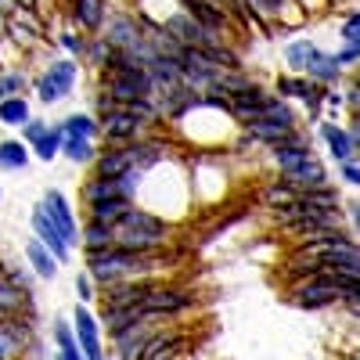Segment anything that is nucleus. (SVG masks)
Listing matches in <instances>:
<instances>
[{
    "label": "nucleus",
    "mask_w": 360,
    "mask_h": 360,
    "mask_svg": "<svg viewBox=\"0 0 360 360\" xmlns=\"http://www.w3.org/2000/svg\"><path fill=\"white\" fill-rule=\"evenodd\" d=\"M148 339H152V321H137V324H130V328L112 335V342L119 349V360H141Z\"/></svg>",
    "instance_id": "obj_10"
},
{
    "label": "nucleus",
    "mask_w": 360,
    "mask_h": 360,
    "mask_svg": "<svg viewBox=\"0 0 360 360\" xmlns=\"http://www.w3.org/2000/svg\"><path fill=\"white\" fill-rule=\"evenodd\" d=\"M69 4H72V0H69Z\"/></svg>",
    "instance_id": "obj_47"
},
{
    "label": "nucleus",
    "mask_w": 360,
    "mask_h": 360,
    "mask_svg": "<svg viewBox=\"0 0 360 360\" xmlns=\"http://www.w3.org/2000/svg\"><path fill=\"white\" fill-rule=\"evenodd\" d=\"M314 51H317V44L307 37V40H295V44H288V47H285V58H288V65H292L295 72H303V69H307V62L314 58Z\"/></svg>",
    "instance_id": "obj_29"
},
{
    "label": "nucleus",
    "mask_w": 360,
    "mask_h": 360,
    "mask_svg": "<svg viewBox=\"0 0 360 360\" xmlns=\"http://www.w3.org/2000/svg\"><path fill=\"white\" fill-rule=\"evenodd\" d=\"M29 119H33V115H29V101L22 94L0 101V123H4V127H25Z\"/></svg>",
    "instance_id": "obj_26"
},
{
    "label": "nucleus",
    "mask_w": 360,
    "mask_h": 360,
    "mask_svg": "<svg viewBox=\"0 0 360 360\" xmlns=\"http://www.w3.org/2000/svg\"><path fill=\"white\" fill-rule=\"evenodd\" d=\"M137 321H144L137 307H105V310H101V317H98V324H105V328H108V335L123 332V328H130V324H137Z\"/></svg>",
    "instance_id": "obj_21"
},
{
    "label": "nucleus",
    "mask_w": 360,
    "mask_h": 360,
    "mask_svg": "<svg viewBox=\"0 0 360 360\" xmlns=\"http://www.w3.org/2000/svg\"><path fill=\"white\" fill-rule=\"evenodd\" d=\"M342 40L353 44V47H360V18H356L353 8L346 11V22H342Z\"/></svg>",
    "instance_id": "obj_33"
},
{
    "label": "nucleus",
    "mask_w": 360,
    "mask_h": 360,
    "mask_svg": "<svg viewBox=\"0 0 360 360\" xmlns=\"http://www.w3.org/2000/svg\"><path fill=\"white\" fill-rule=\"evenodd\" d=\"M141 123L123 108V105H115V108H108L105 115H101V123H98V134L108 141V144H134L137 137H141Z\"/></svg>",
    "instance_id": "obj_4"
},
{
    "label": "nucleus",
    "mask_w": 360,
    "mask_h": 360,
    "mask_svg": "<svg viewBox=\"0 0 360 360\" xmlns=\"http://www.w3.org/2000/svg\"><path fill=\"white\" fill-rule=\"evenodd\" d=\"M79 242H83L86 252L108 249V245H115V227L112 224H98V220H86L83 231H79Z\"/></svg>",
    "instance_id": "obj_19"
},
{
    "label": "nucleus",
    "mask_w": 360,
    "mask_h": 360,
    "mask_svg": "<svg viewBox=\"0 0 360 360\" xmlns=\"http://www.w3.org/2000/svg\"><path fill=\"white\" fill-rule=\"evenodd\" d=\"M79 198L90 205H98V202H108V198H127L123 195V184H119V176H90L86 184L79 188Z\"/></svg>",
    "instance_id": "obj_13"
},
{
    "label": "nucleus",
    "mask_w": 360,
    "mask_h": 360,
    "mask_svg": "<svg viewBox=\"0 0 360 360\" xmlns=\"http://www.w3.org/2000/svg\"><path fill=\"white\" fill-rule=\"evenodd\" d=\"M0 317H4V314H0Z\"/></svg>",
    "instance_id": "obj_45"
},
{
    "label": "nucleus",
    "mask_w": 360,
    "mask_h": 360,
    "mask_svg": "<svg viewBox=\"0 0 360 360\" xmlns=\"http://www.w3.org/2000/svg\"><path fill=\"white\" fill-rule=\"evenodd\" d=\"M159 256L155 252H130V249H119V245H108V249H98V252H86V274L94 278V285H119V281H137V274H144Z\"/></svg>",
    "instance_id": "obj_1"
},
{
    "label": "nucleus",
    "mask_w": 360,
    "mask_h": 360,
    "mask_svg": "<svg viewBox=\"0 0 360 360\" xmlns=\"http://www.w3.org/2000/svg\"><path fill=\"white\" fill-rule=\"evenodd\" d=\"M62 155H65L69 162H76V166H90V162L98 159L94 141H86V137H65V141H62Z\"/></svg>",
    "instance_id": "obj_24"
},
{
    "label": "nucleus",
    "mask_w": 360,
    "mask_h": 360,
    "mask_svg": "<svg viewBox=\"0 0 360 360\" xmlns=\"http://www.w3.org/2000/svg\"><path fill=\"white\" fill-rule=\"evenodd\" d=\"M29 299H33L29 292H22L11 281L0 278V314H4V317H18L25 310V321H33V307H29Z\"/></svg>",
    "instance_id": "obj_15"
},
{
    "label": "nucleus",
    "mask_w": 360,
    "mask_h": 360,
    "mask_svg": "<svg viewBox=\"0 0 360 360\" xmlns=\"http://www.w3.org/2000/svg\"><path fill=\"white\" fill-rule=\"evenodd\" d=\"M134 202L130 198H108V202H98V205H90V220H98V224H119L123 220V213L130 209Z\"/></svg>",
    "instance_id": "obj_23"
},
{
    "label": "nucleus",
    "mask_w": 360,
    "mask_h": 360,
    "mask_svg": "<svg viewBox=\"0 0 360 360\" xmlns=\"http://www.w3.org/2000/svg\"><path fill=\"white\" fill-rule=\"evenodd\" d=\"M356 58H360V47H353V44H346L339 54H335V62L346 69V65H356Z\"/></svg>",
    "instance_id": "obj_37"
},
{
    "label": "nucleus",
    "mask_w": 360,
    "mask_h": 360,
    "mask_svg": "<svg viewBox=\"0 0 360 360\" xmlns=\"http://www.w3.org/2000/svg\"><path fill=\"white\" fill-rule=\"evenodd\" d=\"M0 198H4V188H0Z\"/></svg>",
    "instance_id": "obj_43"
},
{
    "label": "nucleus",
    "mask_w": 360,
    "mask_h": 360,
    "mask_svg": "<svg viewBox=\"0 0 360 360\" xmlns=\"http://www.w3.org/2000/svg\"><path fill=\"white\" fill-rule=\"evenodd\" d=\"M29 162V148L25 141H0V169H25Z\"/></svg>",
    "instance_id": "obj_25"
},
{
    "label": "nucleus",
    "mask_w": 360,
    "mask_h": 360,
    "mask_svg": "<svg viewBox=\"0 0 360 360\" xmlns=\"http://www.w3.org/2000/svg\"><path fill=\"white\" fill-rule=\"evenodd\" d=\"M83 54H86V62L94 65V69H101L105 72V65H108V58H112V47L98 37V40H86V47H83Z\"/></svg>",
    "instance_id": "obj_31"
},
{
    "label": "nucleus",
    "mask_w": 360,
    "mask_h": 360,
    "mask_svg": "<svg viewBox=\"0 0 360 360\" xmlns=\"http://www.w3.org/2000/svg\"><path fill=\"white\" fill-rule=\"evenodd\" d=\"M54 360H83V353H62V349H58Z\"/></svg>",
    "instance_id": "obj_41"
},
{
    "label": "nucleus",
    "mask_w": 360,
    "mask_h": 360,
    "mask_svg": "<svg viewBox=\"0 0 360 360\" xmlns=\"http://www.w3.org/2000/svg\"><path fill=\"white\" fill-rule=\"evenodd\" d=\"M195 307V295L184 292V288H166V285H148L144 295H141V317L144 321H162V317H173V314H184Z\"/></svg>",
    "instance_id": "obj_2"
},
{
    "label": "nucleus",
    "mask_w": 360,
    "mask_h": 360,
    "mask_svg": "<svg viewBox=\"0 0 360 360\" xmlns=\"http://www.w3.org/2000/svg\"><path fill=\"white\" fill-rule=\"evenodd\" d=\"M173 360H176V356H173Z\"/></svg>",
    "instance_id": "obj_48"
},
{
    "label": "nucleus",
    "mask_w": 360,
    "mask_h": 360,
    "mask_svg": "<svg viewBox=\"0 0 360 360\" xmlns=\"http://www.w3.org/2000/svg\"><path fill=\"white\" fill-rule=\"evenodd\" d=\"M266 152H270V162H274V166L281 169V176H285V173H292L295 166H303V162L314 155V152H310V144H299V148H288V144H270Z\"/></svg>",
    "instance_id": "obj_17"
},
{
    "label": "nucleus",
    "mask_w": 360,
    "mask_h": 360,
    "mask_svg": "<svg viewBox=\"0 0 360 360\" xmlns=\"http://www.w3.org/2000/svg\"><path fill=\"white\" fill-rule=\"evenodd\" d=\"M33 332H29V321L22 317H4L0 321V360H22Z\"/></svg>",
    "instance_id": "obj_7"
},
{
    "label": "nucleus",
    "mask_w": 360,
    "mask_h": 360,
    "mask_svg": "<svg viewBox=\"0 0 360 360\" xmlns=\"http://www.w3.org/2000/svg\"><path fill=\"white\" fill-rule=\"evenodd\" d=\"M0 274H4V259H0Z\"/></svg>",
    "instance_id": "obj_42"
},
{
    "label": "nucleus",
    "mask_w": 360,
    "mask_h": 360,
    "mask_svg": "<svg viewBox=\"0 0 360 360\" xmlns=\"http://www.w3.org/2000/svg\"><path fill=\"white\" fill-rule=\"evenodd\" d=\"M76 295H79V303H90V299H94V278L76 274Z\"/></svg>",
    "instance_id": "obj_35"
},
{
    "label": "nucleus",
    "mask_w": 360,
    "mask_h": 360,
    "mask_svg": "<svg viewBox=\"0 0 360 360\" xmlns=\"http://www.w3.org/2000/svg\"><path fill=\"white\" fill-rule=\"evenodd\" d=\"M339 176L346 180L349 188H356V184H360V166H356V155H353V159H342V162H339Z\"/></svg>",
    "instance_id": "obj_34"
},
{
    "label": "nucleus",
    "mask_w": 360,
    "mask_h": 360,
    "mask_svg": "<svg viewBox=\"0 0 360 360\" xmlns=\"http://www.w3.org/2000/svg\"><path fill=\"white\" fill-rule=\"evenodd\" d=\"M295 198H299V191L288 188L285 180H274V184L263 188V195H259V202H263L266 209H281V205H288V202H295Z\"/></svg>",
    "instance_id": "obj_27"
},
{
    "label": "nucleus",
    "mask_w": 360,
    "mask_h": 360,
    "mask_svg": "<svg viewBox=\"0 0 360 360\" xmlns=\"http://www.w3.org/2000/svg\"><path fill=\"white\" fill-rule=\"evenodd\" d=\"M105 0H72V18L79 29H86V33H98V29L105 25Z\"/></svg>",
    "instance_id": "obj_16"
},
{
    "label": "nucleus",
    "mask_w": 360,
    "mask_h": 360,
    "mask_svg": "<svg viewBox=\"0 0 360 360\" xmlns=\"http://www.w3.org/2000/svg\"><path fill=\"white\" fill-rule=\"evenodd\" d=\"M47 127H51V123H44V119H29V123L22 127V141H25V144H33V141H37V137L47 130Z\"/></svg>",
    "instance_id": "obj_36"
},
{
    "label": "nucleus",
    "mask_w": 360,
    "mask_h": 360,
    "mask_svg": "<svg viewBox=\"0 0 360 360\" xmlns=\"http://www.w3.org/2000/svg\"><path fill=\"white\" fill-rule=\"evenodd\" d=\"M72 332H76V346L83 353V360H105V346H101V324L86 307H76L72 314Z\"/></svg>",
    "instance_id": "obj_5"
},
{
    "label": "nucleus",
    "mask_w": 360,
    "mask_h": 360,
    "mask_svg": "<svg viewBox=\"0 0 360 360\" xmlns=\"http://www.w3.org/2000/svg\"><path fill=\"white\" fill-rule=\"evenodd\" d=\"M11 4L22 8V11H33V8H37V0H11Z\"/></svg>",
    "instance_id": "obj_40"
},
{
    "label": "nucleus",
    "mask_w": 360,
    "mask_h": 360,
    "mask_svg": "<svg viewBox=\"0 0 360 360\" xmlns=\"http://www.w3.org/2000/svg\"><path fill=\"white\" fill-rule=\"evenodd\" d=\"M62 141H65V134H62V123H54V127H47L33 144H29V148H33V152H37V159L40 162H51V159H58V155H62Z\"/></svg>",
    "instance_id": "obj_20"
},
{
    "label": "nucleus",
    "mask_w": 360,
    "mask_h": 360,
    "mask_svg": "<svg viewBox=\"0 0 360 360\" xmlns=\"http://www.w3.org/2000/svg\"><path fill=\"white\" fill-rule=\"evenodd\" d=\"M44 209H47V217L58 224V231L65 234V242L69 245H79V227H76V217H72V209H69V198L58 191V188H51L44 195Z\"/></svg>",
    "instance_id": "obj_9"
},
{
    "label": "nucleus",
    "mask_w": 360,
    "mask_h": 360,
    "mask_svg": "<svg viewBox=\"0 0 360 360\" xmlns=\"http://www.w3.org/2000/svg\"><path fill=\"white\" fill-rule=\"evenodd\" d=\"M127 169H134V144H115L94 159V176H123Z\"/></svg>",
    "instance_id": "obj_12"
},
{
    "label": "nucleus",
    "mask_w": 360,
    "mask_h": 360,
    "mask_svg": "<svg viewBox=\"0 0 360 360\" xmlns=\"http://www.w3.org/2000/svg\"><path fill=\"white\" fill-rule=\"evenodd\" d=\"M62 47H65V51H72V54H83L86 40H83V37H76V33H62Z\"/></svg>",
    "instance_id": "obj_38"
},
{
    "label": "nucleus",
    "mask_w": 360,
    "mask_h": 360,
    "mask_svg": "<svg viewBox=\"0 0 360 360\" xmlns=\"http://www.w3.org/2000/svg\"><path fill=\"white\" fill-rule=\"evenodd\" d=\"M115 227H119V231H134V234H148V238H155V242H162V245H166V238H169V231H173L162 217L152 213V209H137V205H130Z\"/></svg>",
    "instance_id": "obj_8"
},
{
    "label": "nucleus",
    "mask_w": 360,
    "mask_h": 360,
    "mask_svg": "<svg viewBox=\"0 0 360 360\" xmlns=\"http://www.w3.org/2000/svg\"><path fill=\"white\" fill-rule=\"evenodd\" d=\"M321 137L328 141V152H332V159H335V162H342V159H353V155H356V144L349 141L346 127H339V123H324V127H321Z\"/></svg>",
    "instance_id": "obj_18"
},
{
    "label": "nucleus",
    "mask_w": 360,
    "mask_h": 360,
    "mask_svg": "<svg viewBox=\"0 0 360 360\" xmlns=\"http://www.w3.org/2000/svg\"><path fill=\"white\" fill-rule=\"evenodd\" d=\"M33 234H37V242L58 259V263H65L69 256H72V245L65 242V234L58 231V224L47 217V209H44V202L33 209Z\"/></svg>",
    "instance_id": "obj_6"
},
{
    "label": "nucleus",
    "mask_w": 360,
    "mask_h": 360,
    "mask_svg": "<svg viewBox=\"0 0 360 360\" xmlns=\"http://www.w3.org/2000/svg\"><path fill=\"white\" fill-rule=\"evenodd\" d=\"M342 105H349V108H353V115H356V112H360V86H356V83H353V86H349V94H346V98H342Z\"/></svg>",
    "instance_id": "obj_39"
},
{
    "label": "nucleus",
    "mask_w": 360,
    "mask_h": 360,
    "mask_svg": "<svg viewBox=\"0 0 360 360\" xmlns=\"http://www.w3.org/2000/svg\"><path fill=\"white\" fill-rule=\"evenodd\" d=\"M105 360H112V356H105Z\"/></svg>",
    "instance_id": "obj_44"
},
{
    "label": "nucleus",
    "mask_w": 360,
    "mask_h": 360,
    "mask_svg": "<svg viewBox=\"0 0 360 360\" xmlns=\"http://www.w3.org/2000/svg\"><path fill=\"white\" fill-rule=\"evenodd\" d=\"M25 90V72H0V101L18 98Z\"/></svg>",
    "instance_id": "obj_32"
},
{
    "label": "nucleus",
    "mask_w": 360,
    "mask_h": 360,
    "mask_svg": "<svg viewBox=\"0 0 360 360\" xmlns=\"http://www.w3.org/2000/svg\"><path fill=\"white\" fill-rule=\"evenodd\" d=\"M62 134L65 137H86V141H94L98 137V119H90V115H69L65 123H62Z\"/></svg>",
    "instance_id": "obj_28"
},
{
    "label": "nucleus",
    "mask_w": 360,
    "mask_h": 360,
    "mask_svg": "<svg viewBox=\"0 0 360 360\" xmlns=\"http://www.w3.org/2000/svg\"><path fill=\"white\" fill-rule=\"evenodd\" d=\"M281 180H285L288 188H295L299 195H303V191H314V188H324V184H328V169H324V162H321L317 155H310L303 166H295V169L285 173Z\"/></svg>",
    "instance_id": "obj_11"
},
{
    "label": "nucleus",
    "mask_w": 360,
    "mask_h": 360,
    "mask_svg": "<svg viewBox=\"0 0 360 360\" xmlns=\"http://www.w3.org/2000/svg\"><path fill=\"white\" fill-rule=\"evenodd\" d=\"M303 76H307V79H314V83H321V86H328V83L342 79V65L335 62V54H324V51L317 47V51H314V58L307 62V69H303Z\"/></svg>",
    "instance_id": "obj_14"
},
{
    "label": "nucleus",
    "mask_w": 360,
    "mask_h": 360,
    "mask_svg": "<svg viewBox=\"0 0 360 360\" xmlns=\"http://www.w3.org/2000/svg\"><path fill=\"white\" fill-rule=\"evenodd\" d=\"M76 76H79V65L76 62H51L47 72L37 79V94L40 101L54 105V101H62L72 94V86H76Z\"/></svg>",
    "instance_id": "obj_3"
},
{
    "label": "nucleus",
    "mask_w": 360,
    "mask_h": 360,
    "mask_svg": "<svg viewBox=\"0 0 360 360\" xmlns=\"http://www.w3.org/2000/svg\"><path fill=\"white\" fill-rule=\"evenodd\" d=\"M307 205H314V209H342V198H339V191L335 188H314V191H303L299 195Z\"/></svg>",
    "instance_id": "obj_30"
},
{
    "label": "nucleus",
    "mask_w": 360,
    "mask_h": 360,
    "mask_svg": "<svg viewBox=\"0 0 360 360\" xmlns=\"http://www.w3.org/2000/svg\"><path fill=\"white\" fill-rule=\"evenodd\" d=\"M0 321H4V317H0Z\"/></svg>",
    "instance_id": "obj_46"
},
{
    "label": "nucleus",
    "mask_w": 360,
    "mask_h": 360,
    "mask_svg": "<svg viewBox=\"0 0 360 360\" xmlns=\"http://www.w3.org/2000/svg\"><path fill=\"white\" fill-rule=\"evenodd\" d=\"M25 259H29V266H33L40 278H54L58 274V259L37 242V238H29V242H25Z\"/></svg>",
    "instance_id": "obj_22"
}]
</instances>
